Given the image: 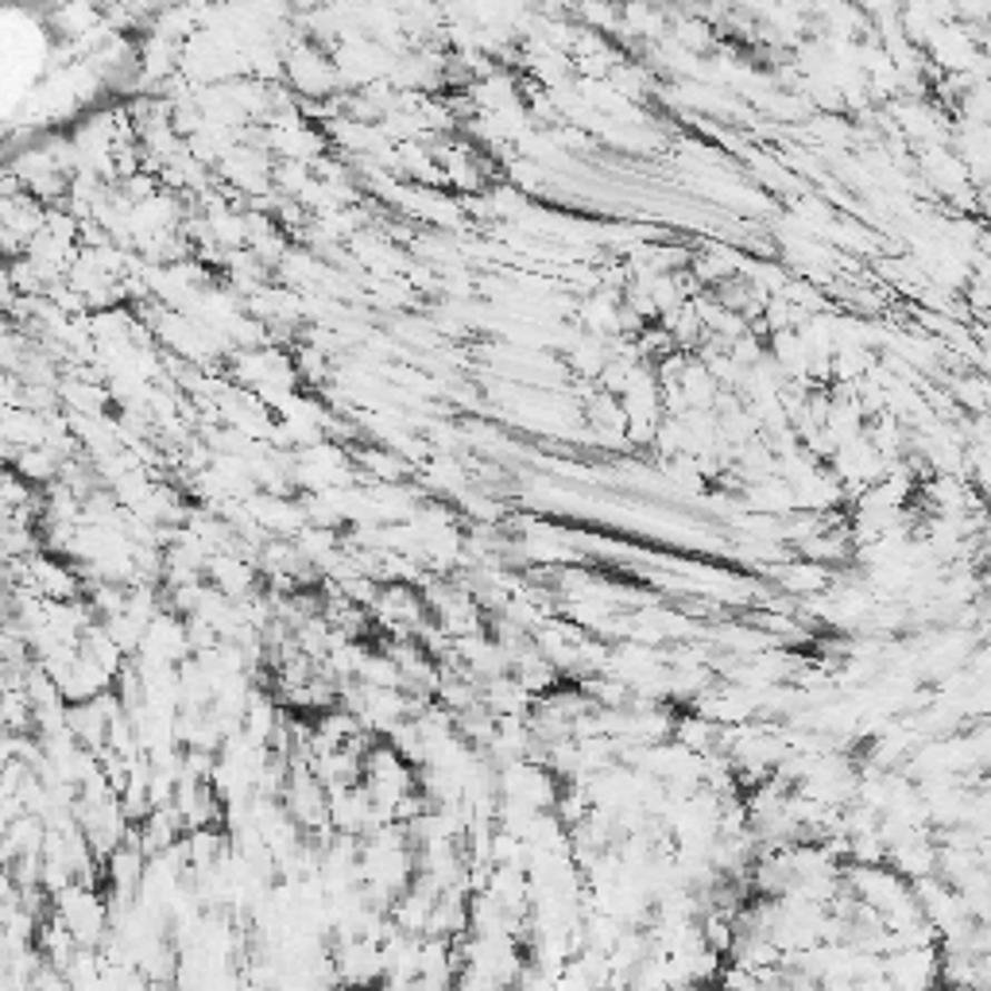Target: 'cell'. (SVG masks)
Here are the masks:
<instances>
[{"instance_id":"cell-1","label":"cell","mask_w":991,"mask_h":991,"mask_svg":"<svg viewBox=\"0 0 991 991\" xmlns=\"http://www.w3.org/2000/svg\"><path fill=\"white\" fill-rule=\"evenodd\" d=\"M51 914L67 925V933L78 941L82 949H101L109 925V899L97 887H86V883H70L59 895H51Z\"/></svg>"}]
</instances>
